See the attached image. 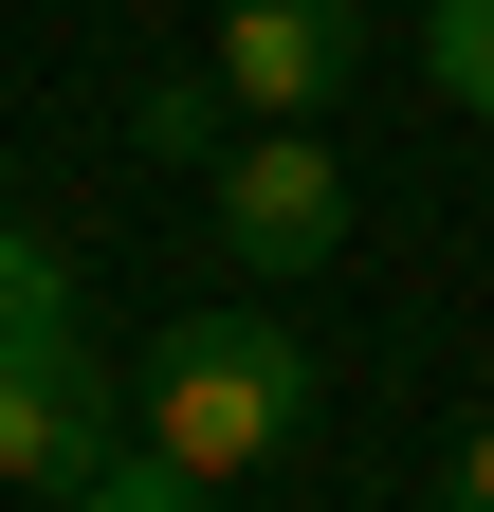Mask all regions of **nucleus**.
I'll return each mask as SVG.
<instances>
[{
	"label": "nucleus",
	"instance_id": "8",
	"mask_svg": "<svg viewBox=\"0 0 494 512\" xmlns=\"http://www.w3.org/2000/svg\"><path fill=\"white\" fill-rule=\"evenodd\" d=\"M129 128H147L165 165H202V147H220V74H147V110H129Z\"/></svg>",
	"mask_w": 494,
	"mask_h": 512
},
{
	"label": "nucleus",
	"instance_id": "9",
	"mask_svg": "<svg viewBox=\"0 0 494 512\" xmlns=\"http://www.w3.org/2000/svg\"><path fill=\"white\" fill-rule=\"evenodd\" d=\"M458 494H476V512H494V421H476V439H458Z\"/></svg>",
	"mask_w": 494,
	"mask_h": 512
},
{
	"label": "nucleus",
	"instance_id": "3",
	"mask_svg": "<svg viewBox=\"0 0 494 512\" xmlns=\"http://www.w3.org/2000/svg\"><path fill=\"white\" fill-rule=\"evenodd\" d=\"M92 458H110L92 330H19V348H0V494H74Z\"/></svg>",
	"mask_w": 494,
	"mask_h": 512
},
{
	"label": "nucleus",
	"instance_id": "4",
	"mask_svg": "<svg viewBox=\"0 0 494 512\" xmlns=\"http://www.w3.org/2000/svg\"><path fill=\"white\" fill-rule=\"evenodd\" d=\"M220 92L257 128H312L348 92V0H220Z\"/></svg>",
	"mask_w": 494,
	"mask_h": 512
},
{
	"label": "nucleus",
	"instance_id": "5",
	"mask_svg": "<svg viewBox=\"0 0 494 512\" xmlns=\"http://www.w3.org/2000/svg\"><path fill=\"white\" fill-rule=\"evenodd\" d=\"M421 74L458 110H494V0H421Z\"/></svg>",
	"mask_w": 494,
	"mask_h": 512
},
{
	"label": "nucleus",
	"instance_id": "2",
	"mask_svg": "<svg viewBox=\"0 0 494 512\" xmlns=\"http://www.w3.org/2000/svg\"><path fill=\"white\" fill-rule=\"evenodd\" d=\"M220 256H238V275H312V256H348V165L312 147V128L220 147Z\"/></svg>",
	"mask_w": 494,
	"mask_h": 512
},
{
	"label": "nucleus",
	"instance_id": "7",
	"mask_svg": "<svg viewBox=\"0 0 494 512\" xmlns=\"http://www.w3.org/2000/svg\"><path fill=\"white\" fill-rule=\"evenodd\" d=\"M74 494H92V512H183V494H202V476H183L165 439H110V458H92Z\"/></svg>",
	"mask_w": 494,
	"mask_h": 512
},
{
	"label": "nucleus",
	"instance_id": "6",
	"mask_svg": "<svg viewBox=\"0 0 494 512\" xmlns=\"http://www.w3.org/2000/svg\"><path fill=\"white\" fill-rule=\"evenodd\" d=\"M19 330H74V275H55V238L0 220V348H19Z\"/></svg>",
	"mask_w": 494,
	"mask_h": 512
},
{
	"label": "nucleus",
	"instance_id": "1",
	"mask_svg": "<svg viewBox=\"0 0 494 512\" xmlns=\"http://www.w3.org/2000/svg\"><path fill=\"white\" fill-rule=\"evenodd\" d=\"M293 421H312V348L275 330V311H183V330L147 348V439L183 476H257V458H293Z\"/></svg>",
	"mask_w": 494,
	"mask_h": 512
}]
</instances>
